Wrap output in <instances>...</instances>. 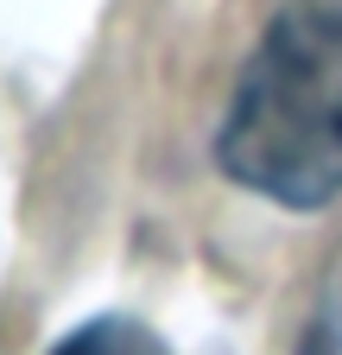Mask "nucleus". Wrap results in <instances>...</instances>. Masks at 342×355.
<instances>
[{
  "label": "nucleus",
  "instance_id": "f257e3e1",
  "mask_svg": "<svg viewBox=\"0 0 342 355\" xmlns=\"http://www.w3.org/2000/svg\"><path fill=\"white\" fill-rule=\"evenodd\" d=\"M216 165L285 209L342 197V0H298L260 32L222 114Z\"/></svg>",
  "mask_w": 342,
  "mask_h": 355
},
{
  "label": "nucleus",
  "instance_id": "f03ea898",
  "mask_svg": "<svg viewBox=\"0 0 342 355\" xmlns=\"http://www.w3.org/2000/svg\"><path fill=\"white\" fill-rule=\"evenodd\" d=\"M108 343H114V324H89V330H76V336H64L51 355H108Z\"/></svg>",
  "mask_w": 342,
  "mask_h": 355
}]
</instances>
